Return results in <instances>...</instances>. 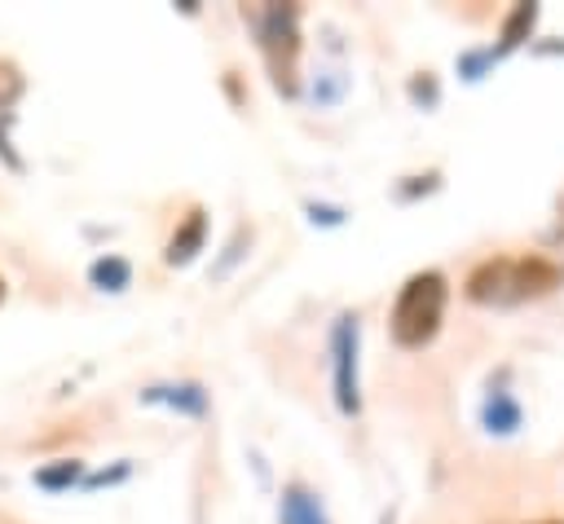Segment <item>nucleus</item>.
I'll return each instance as SVG.
<instances>
[{
    "mask_svg": "<svg viewBox=\"0 0 564 524\" xmlns=\"http://www.w3.org/2000/svg\"><path fill=\"white\" fill-rule=\"evenodd\" d=\"M79 471H84V467H79L75 458H62V462H53V467H40V471H35V484H40V489H66V484L79 480Z\"/></svg>",
    "mask_w": 564,
    "mask_h": 524,
    "instance_id": "obj_11",
    "label": "nucleus"
},
{
    "mask_svg": "<svg viewBox=\"0 0 564 524\" xmlns=\"http://www.w3.org/2000/svg\"><path fill=\"white\" fill-rule=\"evenodd\" d=\"M564 282V269L542 260V255H498L471 269L467 277V299L471 304H524L538 295H551Z\"/></svg>",
    "mask_w": 564,
    "mask_h": 524,
    "instance_id": "obj_1",
    "label": "nucleus"
},
{
    "mask_svg": "<svg viewBox=\"0 0 564 524\" xmlns=\"http://www.w3.org/2000/svg\"><path fill=\"white\" fill-rule=\"evenodd\" d=\"M330 365H335V405L344 414H357L361 396H357V317L352 313H344L330 326Z\"/></svg>",
    "mask_w": 564,
    "mask_h": 524,
    "instance_id": "obj_4",
    "label": "nucleus"
},
{
    "mask_svg": "<svg viewBox=\"0 0 564 524\" xmlns=\"http://www.w3.org/2000/svg\"><path fill=\"white\" fill-rule=\"evenodd\" d=\"M128 273H132V269H128V260L106 255V260H97V264H93V273H88V277H93V286H101V291H123V286H128Z\"/></svg>",
    "mask_w": 564,
    "mask_h": 524,
    "instance_id": "obj_9",
    "label": "nucleus"
},
{
    "mask_svg": "<svg viewBox=\"0 0 564 524\" xmlns=\"http://www.w3.org/2000/svg\"><path fill=\"white\" fill-rule=\"evenodd\" d=\"M282 524H330V520H326V511H322L313 489L286 484V493H282Z\"/></svg>",
    "mask_w": 564,
    "mask_h": 524,
    "instance_id": "obj_5",
    "label": "nucleus"
},
{
    "mask_svg": "<svg viewBox=\"0 0 564 524\" xmlns=\"http://www.w3.org/2000/svg\"><path fill=\"white\" fill-rule=\"evenodd\" d=\"M203 238H207V216L194 207V211L185 216V225L172 233V242H167V264L194 260V251H203Z\"/></svg>",
    "mask_w": 564,
    "mask_h": 524,
    "instance_id": "obj_6",
    "label": "nucleus"
},
{
    "mask_svg": "<svg viewBox=\"0 0 564 524\" xmlns=\"http://www.w3.org/2000/svg\"><path fill=\"white\" fill-rule=\"evenodd\" d=\"M0 299H4V282H0Z\"/></svg>",
    "mask_w": 564,
    "mask_h": 524,
    "instance_id": "obj_14",
    "label": "nucleus"
},
{
    "mask_svg": "<svg viewBox=\"0 0 564 524\" xmlns=\"http://www.w3.org/2000/svg\"><path fill=\"white\" fill-rule=\"evenodd\" d=\"M485 427L489 432H498V436H511L516 427H520V405L507 396V392H489V401H485Z\"/></svg>",
    "mask_w": 564,
    "mask_h": 524,
    "instance_id": "obj_8",
    "label": "nucleus"
},
{
    "mask_svg": "<svg viewBox=\"0 0 564 524\" xmlns=\"http://www.w3.org/2000/svg\"><path fill=\"white\" fill-rule=\"evenodd\" d=\"M256 35H260V48L273 66V79L278 88L291 92V70H295V53H300V35H295V9L291 4H269L256 13Z\"/></svg>",
    "mask_w": 564,
    "mask_h": 524,
    "instance_id": "obj_3",
    "label": "nucleus"
},
{
    "mask_svg": "<svg viewBox=\"0 0 564 524\" xmlns=\"http://www.w3.org/2000/svg\"><path fill=\"white\" fill-rule=\"evenodd\" d=\"M538 524H564V520H538Z\"/></svg>",
    "mask_w": 564,
    "mask_h": 524,
    "instance_id": "obj_13",
    "label": "nucleus"
},
{
    "mask_svg": "<svg viewBox=\"0 0 564 524\" xmlns=\"http://www.w3.org/2000/svg\"><path fill=\"white\" fill-rule=\"evenodd\" d=\"M533 22H538V4H516L511 9V18H507V26H502V53L507 48H516L520 40H524V31H533Z\"/></svg>",
    "mask_w": 564,
    "mask_h": 524,
    "instance_id": "obj_10",
    "label": "nucleus"
},
{
    "mask_svg": "<svg viewBox=\"0 0 564 524\" xmlns=\"http://www.w3.org/2000/svg\"><path fill=\"white\" fill-rule=\"evenodd\" d=\"M445 299H449V286H445V277H441L436 269L414 273V277L401 286L397 304H392V317H388L392 339H397L401 348H423V343L441 330Z\"/></svg>",
    "mask_w": 564,
    "mask_h": 524,
    "instance_id": "obj_2",
    "label": "nucleus"
},
{
    "mask_svg": "<svg viewBox=\"0 0 564 524\" xmlns=\"http://www.w3.org/2000/svg\"><path fill=\"white\" fill-rule=\"evenodd\" d=\"M18 92H22L18 66H13V62H0V110H9V106L18 101Z\"/></svg>",
    "mask_w": 564,
    "mask_h": 524,
    "instance_id": "obj_12",
    "label": "nucleus"
},
{
    "mask_svg": "<svg viewBox=\"0 0 564 524\" xmlns=\"http://www.w3.org/2000/svg\"><path fill=\"white\" fill-rule=\"evenodd\" d=\"M145 401H167L181 414H203L207 410V392L198 383H181V387H150Z\"/></svg>",
    "mask_w": 564,
    "mask_h": 524,
    "instance_id": "obj_7",
    "label": "nucleus"
}]
</instances>
